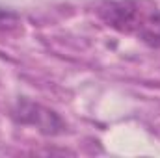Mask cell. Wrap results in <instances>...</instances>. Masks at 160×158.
Returning a JSON list of instances; mask_svg holds the SVG:
<instances>
[{"label":"cell","mask_w":160,"mask_h":158,"mask_svg":"<svg viewBox=\"0 0 160 158\" xmlns=\"http://www.w3.org/2000/svg\"><path fill=\"white\" fill-rule=\"evenodd\" d=\"M99 13L108 26L125 34H136L143 11L134 0H119L104 4Z\"/></svg>","instance_id":"cell-1"},{"label":"cell","mask_w":160,"mask_h":158,"mask_svg":"<svg viewBox=\"0 0 160 158\" xmlns=\"http://www.w3.org/2000/svg\"><path fill=\"white\" fill-rule=\"evenodd\" d=\"M19 117L22 123L36 125L43 134H58L63 130V123L52 110H47L34 102H22L19 110Z\"/></svg>","instance_id":"cell-2"},{"label":"cell","mask_w":160,"mask_h":158,"mask_svg":"<svg viewBox=\"0 0 160 158\" xmlns=\"http://www.w3.org/2000/svg\"><path fill=\"white\" fill-rule=\"evenodd\" d=\"M136 36L142 41H145L151 47H160V11L158 9H151V11H143Z\"/></svg>","instance_id":"cell-3"}]
</instances>
